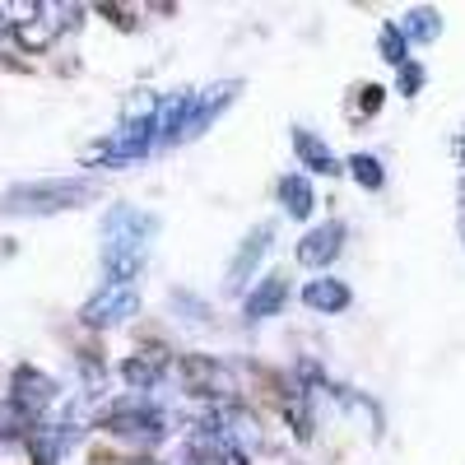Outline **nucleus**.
<instances>
[{"mask_svg": "<svg viewBox=\"0 0 465 465\" xmlns=\"http://www.w3.org/2000/svg\"><path fill=\"white\" fill-rule=\"evenodd\" d=\"M153 214L135 205H116L103 219V270L107 284H135L140 265L149 261V238H153Z\"/></svg>", "mask_w": 465, "mask_h": 465, "instance_id": "1", "label": "nucleus"}, {"mask_svg": "<svg viewBox=\"0 0 465 465\" xmlns=\"http://www.w3.org/2000/svg\"><path fill=\"white\" fill-rule=\"evenodd\" d=\"M94 196L89 177H47V182H24L0 196V214H56L74 210Z\"/></svg>", "mask_w": 465, "mask_h": 465, "instance_id": "2", "label": "nucleus"}, {"mask_svg": "<svg viewBox=\"0 0 465 465\" xmlns=\"http://www.w3.org/2000/svg\"><path fill=\"white\" fill-rule=\"evenodd\" d=\"M140 312V293H135V284H103L89 302H84V326H94V331H107V326H122V322H131Z\"/></svg>", "mask_w": 465, "mask_h": 465, "instance_id": "3", "label": "nucleus"}, {"mask_svg": "<svg viewBox=\"0 0 465 465\" xmlns=\"http://www.w3.org/2000/svg\"><path fill=\"white\" fill-rule=\"evenodd\" d=\"M238 80H223V84H210V89H201V94H191V107H186V122H182V140H191V135H205L210 131V122H214V116L232 103V98H238Z\"/></svg>", "mask_w": 465, "mask_h": 465, "instance_id": "4", "label": "nucleus"}, {"mask_svg": "<svg viewBox=\"0 0 465 465\" xmlns=\"http://www.w3.org/2000/svg\"><path fill=\"white\" fill-rule=\"evenodd\" d=\"M103 423H107L112 433L149 438V442H153V438H163V423H168V419H163V410H153V405H144V401H126V405H116Z\"/></svg>", "mask_w": 465, "mask_h": 465, "instance_id": "5", "label": "nucleus"}, {"mask_svg": "<svg viewBox=\"0 0 465 465\" xmlns=\"http://www.w3.org/2000/svg\"><path fill=\"white\" fill-rule=\"evenodd\" d=\"M275 247V223H256L247 238H242V247H238V256H232V265H228V289H242L247 284V275L261 265V256Z\"/></svg>", "mask_w": 465, "mask_h": 465, "instance_id": "6", "label": "nucleus"}, {"mask_svg": "<svg viewBox=\"0 0 465 465\" xmlns=\"http://www.w3.org/2000/svg\"><path fill=\"white\" fill-rule=\"evenodd\" d=\"M344 247V223L331 219V223H317V228H307V238L298 242V261L302 265H331Z\"/></svg>", "mask_w": 465, "mask_h": 465, "instance_id": "7", "label": "nucleus"}, {"mask_svg": "<svg viewBox=\"0 0 465 465\" xmlns=\"http://www.w3.org/2000/svg\"><path fill=\"white\" fill-rule=\"evenodd\" d=\"M10 401H15L19 414L33 419V414H43V410L56 401V386H52V377H43V372L19 368V372H15V396H10Z\"/></svg>", "mask_w": 465, "mask_h": 465, "instance_id": "8", "label": "nucleus"}, {"mask_svg": "<svg viewBox=\"0 0 465 465\" xmlns=\"http://www.w3.org/2000/svg\"><path fill=\"white\" fill-rule=\"evenodd\" d=\"M284 298H289V280H284V275H265V280L247 293L242 317H247V322H265V317H275L280 307H284Z\"/></svg>", "mask_w": 465, "mask_h": 465, "instance_id": "9", "label": "nucleus"}, {"mask_svg": "<svg viewBox=\"0 0 465 465\" xmlns=\"http://www.w3.org/2000/svg\"><path fill=\"white\" fill-rule=\"evenodd\" d=\"M182 377H186V386H191V396H232V381H228V372L219 368V363H210V359H186L182 363Z\"/></svg>", "mask_w": 465, "mask_h": 465, "instance_id": "10", "label": "nucleus"}, {"mask_svg": "<svg viewBox=\"0 0 465 465\" xmlns=\"http://www.w3.org/2000/svg\"><path fill=\"white\" fill-rule=\"evenodd\" d=\"M302 302L312 307V312L335 317V312H344V307H349V289H344V280L322 275V280H307V284H302Z\"/></svg>", "mask_w": 465, "mask_h": 465, "instance_id": "11", "label": "nucleus"}, {"mask_svg": "<svg viewBox=\"0 0 465 465\" xmlns=\"http://www.w3.org/2000/svg\"><path fill=\"white\" fill-rule=\"evenodd\" d=\"M275 191H280V205L293 219H307V214L317 210V191H312V182H307V173H284Z\"/></svg>", "mask_w": 465, "mask_h": 465, "instance_id": "12", "label": "nucleus"}, {"mask_svg": "<svg viewBox=\"0 0 465 465\" xmlns=\"http://www.w3.org/2000/svg\"><path fill=\"white\" fill-rule=\"evenodd\" d=\"M293 149H298V159L312 168V173H322V177H335V173H340V159L326 149L322 135H312V131H293Z\"/></svg>", "mask_w": 465, "mask_h": 465, "instance_id": "13", "label": "nucleus"}, {"mask_svg": "<svg viewBox=\"0 0 465 465\" xmlns=\"http://www.w3.org/2000/svg\"><path fill=\"white\" fill-rule=\"evenodd\" d=\"M401 33H405V43H433V37L442 33V19H438V10H433V5H419V10H410V15H405Z\"/></svg>", "mask_w": 465, "mask_h": 465, "instance_id": "14", "label": "nucleus"}, {"mask_svg": "<svg viewBox=\"0 0 465 465\" xmlns=\"http://www.w3.org/2000/svg\"><path fill=\"white\" fill-rule=\"evenodd\" d=\"M302 401H307L302 386H298V381H284L280 405H284V414H289V423H293V433H298V438H312V410H307Z\"/></svg>", "mask_w": 465, "mask_h": 465, "instance_id": "15", "label": "nucleus"}, {"mask_svg": "<svg viewBox=\"0 0 465 465\" xmlns=\"http://www.w3.org/2000/svg\"><path fill=\"white\" fill-rule=\"evenodd\" d=\"M122 377H126L131 386H153V381L163 377V349H159V354H149V349H144L140 359H131V363L122 368Z\"/></svg>", "mask_w": 465, "mask_h": 465, "instance_id": "16", "label": "nucleus"}, {"mask_svg": "<svg viewBox=\"0 0 465 465\" xmlns=\"http://www.w3.org/2000/svg\"><path fill=\"white\" fill-rule=\"evenodd\" d=\"M377 47H381V56L391 61L396 70H401V65H410V43H405V33H401L396 24H386V28L377 33Z\"/></svg>", "mask_w": 465, "mask_h": 465, "instance_id": "17", "label": "nucleus"}, {"mask_svg": "<svg viewBox=\"0 0 465 465\" xmlns=\"http://www.w3.org/2000/svg\"><path fill=\"white\" fill-rule=\"evenodd\" d=\"M344 168L354 173V182H359L363 191H381V182H386V173H381V163L372 159V153H354Z\"/></svg>", "mask_w": 465, "mask_h": 465, "instance_id": "18", "label": "nucleus"}, {"mask_svg": "<svg viewBox=\"0 0 465 465\" xmlns=\"http://www.w3.org/2000/svg\"><path fill=\"white\" fill-rule=\"evenodd\" d=\"M381 107V89L377 84H359V103H354V122H368V116Z\"/></svg>", "mask_w": 465, "mask_h": 465, "instance_id": "19", "label": "nucleus"}, {"mask_svg": "<svg viewBox=\"0 0 465 465\" xmlns=\"http://www.w3.org/2000/svg\"><path fill=\"white\" fill-rule=\"evenodd\" d=\"M423 89V65H401V94H419Z\"/></svg>", "mask_w": 465, "mask_h": 465, "instance_id": "20", "label": "nucleus"}, {"mask_svg": "<svg viewBox=\"0 0 465 465\" xmlns=\"http://www.w3.org/2000/svg\"><path fill=\"white\" fill-rule=\"evenodd\" d=\"M460 228H465V182H460Z\"/></svg>", "mask_w": 465, "mask_h": 465, "instance_id": "21", "label": "nucleus"}]
</instances>
